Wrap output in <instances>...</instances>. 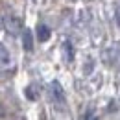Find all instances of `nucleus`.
<instances>
[{
	"mask_svg": "<svg viewBox=\"0 0 120 120\" xmlns=\"http://www.w3.org/2000/svg\"><path fill=\"white\" fill-rule=\"evenodd\" d=\"M116 22H118V26H120V4L116 6Z\"/></svg>",
	"mask_w": 120,
	"mask_h": 120,
	"instance_id": "nucleus-6",
	"label": "nucleus"
},
{
	"mask_svg": "<svg viewBox=\"0 0 120 120\" xmlns=\"http://www.w3.org/2000/svg\"><path fill=\"white\" fill-rule=\"evenodd\" d=\"M0 63H9V56H8V50L0 45Z\"/></svg>",
	"mask_w": 120,
	"mask_h": 120,
	"instance_id": "nucleus-5",
	"label": "nucleus"
},
{
	"mask_svg": "<svg viewBox=\"0 0 120 120\" xmlns=\"http://www.w3.org/2000/svg\"><path fill=\"white\" fill-rule=\"evenodd\" d=\"M6 28L11 31V33H19L20 28H22V24H20V20H19L17 17H11V19L6 20Z\"/></svg>",
	"mask_w": 120,
	"mask_h": 120,
	"instance_id": "nucleus-1",
	"label": "nucleus"
},
{
	"mask_svg": "<svg viewBox=\"0 0 120 120\" xmlns=\"http://www.w3.org/2000/svg\"><path fill=\"white\" fill-rule=\"evenodd\" d=\"M52 90H56V96H57L56 100H57L59 104H63V98H65V94H63V89H61V85L57 83V81H54V83H52Z\"/></svg>",
	"mask_w": 120,
	"mask_h": 120,
	"instance_id": "nucleus-4",
	"label": "nucleus"
},
{
	"mask_svg": "<svg viewBox=\"0 0 120 120\" xmlns=\"http://www.w3.org/2000/svg\"><path fill=\"white\" fill-rule=\"evenodd\" d=\"M37 33H39V41H48L50 39V28L46 24H39L37 26Z\"/></svg>",
	"mask_w": 120,
	"mask_h": 120,
	"instance_id": "nucleus-2",
	"label": "nucleus"
},
{
	"mask_svg": "<svg viewBox=\"0 0 120 120\" xmlns=\"http://www.w3.org/2000/svg\"><path fill=\"white\" fill-rule=\"evenodd\" d=\"M22 45H24V48L30 52L31 48H33V39H31V31L26 30L24 31V39H22Z\"/></svg>",
	"mask_w": 120,
	"mask_h": 120,
	"instance_id": "nucleus-3",
	"label": "nucleus"
}]
</instances>
